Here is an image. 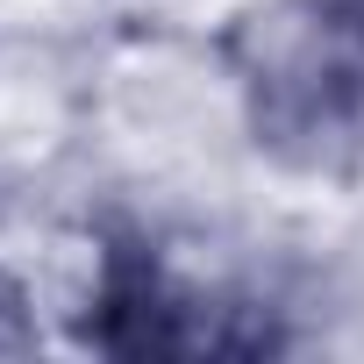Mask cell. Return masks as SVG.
Listing matches in <instances>:
<instances>
[{
	"label": "cell",
	"instance_id": "1",
	"mask_svg": "<svg viewBox=\"0 0 364 364\" xmlns=\"http://www.w3.org/2000/svg\"><path fill=\"white\" fill-rule=\"evenodd\" d=\"M229 58L250 136L272 157L336 171L364 150V0H272L236 29Z\"/></svg>",
	"mask_w": 364,
	"mask_h": 364
},
{
	"label": "cell",
	"instance_id": "2",
	"mask_svg": "<svg viewBox=\"0 0 364 364\" xmlns=\"http://www.w3.org/2000/svg\"><path fill=\"white\" fill-rule=\"evenodd\" d=\"M86 343H100L114 357H250V350H272L279 336H272V321H257L243 307H222L193 286H178L143 250H107L93 314H86Z\"/></svg>",
	"mask_w": 364,
	"mask_h": 364
},
{
	"label": "cell",
	"instance_id": "3",
	"mask_svg": "<svg viewBox=\"0 0 364 364\" xmlns=\"http://www.w3.org/2000/svg\"><path fill=\"white\" fill-rule=\"evenodd\" d=\"M29 343H36V328L22 321V293L0 279V350H29Z\"/></svg>",
	"mask_w": 364,
	"mask_h": 364
}]
</instances>
